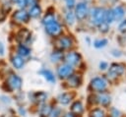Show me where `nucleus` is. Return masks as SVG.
Listing matches in <instances>:
<instances>
[{"label":"nucleus","instance_id":"nucleus-36","mask_svg":"<svg viewBox=\"0 0 126 117\" xmlns=\"http://www.w3.org/2000/svg\"><path fill=\"white\" fill-rule=\"evenodd\" d=\"M99 68H100V70H105L107 68V63L106 62H100L99 63Z\"/></svg>","mask_w":126,"mask_h":117},{"label":"nucleus","instance_id":"nucleus-27","mask_svg":"<svg viewBox=\"0 0 126 117\" xmlns=\"http://www.w3.org/2000/svg\"><path fill=\"white\" fill-rule=\"evenodd\" d=\"M90 117H105V113H104L103 110H101L99 108H96V109H94L91 112Z\"/></svg>","mask_w":126,"mask_h":117},{"label":"nucleus","instance_id":"nucleus-40","mask_svg":"<svg viewBox=\"0 0 126 117\" xmlns=\"http://www.w3.org/2000/svg\"><path fill=\"white\" fill-rule=\"evenodd\" d=\"M81 1H85V0H81Z\"/></svg>","mask_w":126,"mask_h":117},{"label":"nucleus","instance_id":"nucleus-10","mask_svg":"<svg viewBox=\"0 0 126 117\" xmlns=\"http://www.w3.org/2000/svg\"><path fill=\"white\" fill-rule=\"evenodd\" d=\"M57 74L59 76V78L61 79H66L68 77H70L72 74H73V68L72 66L68 65V64H64V65H61L58 70H57Z\"/></svg>","mask_w":126,"mask_h":117},{"label":"nucleus","instance_id":"nucleus-14","mask_svg":"<svg viewBox=\"0 0 126 117\" xmlns=\"http://www.w3.org/2000/svg\"><path fill=\"white\" fill-rule=\"evenodd\" d=\"M54 21H56V17H55L54 11H53V12L47 11V12L44 14V16H43L41 22H42L43 26H45V25H48V24H50V23H52V22H54Z\"/></svg>","mask_w":126,"mask_h":117},{"label":"nucleus","instance_id":"nucleus-5","mask_svg":"<svg viewBox=\"0 0 126 117\" xmlns=\"http://www.w3.org/2000/svg\"><path fill=\"white\" fill-rule=\"evenodd\" d=\"M56 47L60 50H64V49H68L70 47L73 46V39L70 36L67 35H63L60 36L56 39Z\"/></svg>","mask_w":126,"mask_h":117},{"label":"nucleus","instance_id":"nucleus-19","mask_svg":"<svg viewBox=\"0 0 126 117\" xmlns=\"http://www.w3.org/2000/svg\"><path fill=\"white\" fill-rule=\"evenodd\" d=\"M73 98V94L71 93H68V92H64L62 94H60L58 96V101L61 103V104H68Z\"/></svg>","mask_w":126,"mask_h":117},{"label":"nucleus","instance_id":"nucleus-17","mask_svg":"<svg viewBox=\"0 0 126 117\" xmlns=\"http://www.w3.org/2000/svg\"><path fill=\"white\" fill-rule=\"evenodd\" d=\"M65 21L69 26L74 25V23L76 21V16H75V13H74L73 10H69L68 9V11L65 14Z\"/></svg>","mask_w":126,"mask_h":117},{"label":"nucleus","instance_id":"nucleus-3","mask_svg":"<svg viewBox=\"0 0 126 117\" xmlns=\"http://www.w3.org/2000/svg\"><path fill=\"white\" fill-rule=\"evenodd\" d=\"M89 15L91 17V21L93 24L98 26L102 22H104V15H105V10L100 7H95L93 8L90 12Z\"/></svg>","mask_w":126,"mask_h":117},{"label":"nucleus","instance_id":"nucleus-33","mask_svg":"<svg viewBox=\"0 0 126 117\" xmlns=\"http://www.w3.org/2000/svg\"><path fill=\"white\" fill-rule=\"evenodd\" d=\"M119 30L121 32H126V20H123L120 24H119V27H118Z\"/></svg>","mask_w":126,"mask_h":117},{"label":"nucleus","instance_id":"nucleus-26","mask_svg":"<svg viewBox=\"0 0 126 117\" xmlns=\"http://www.w3.org/2000/svg\"><path fill=\"white\" fill-rule=\"evenodd\" d=\"M51 107L48 105V104H44L42 107H41V109H40V115L41 116H44V117H46V116H49V114L51 113Z\"/></svg>","mask_w":126,"mask_h":117},{"label":"nucleus","instance_id":"nucleus-20","mask_svg":"<svg viewBox=\"0 0 126 117\" xmlns=\"http://www.w3.org/2000/svg\"><path fill=\"white\" fill-rule=\"evenodd\" d=\"M69 79H68V84H69V86H71V87H74V88H76V87H79L80 86V84H81V78L79 77V76H77V75H71L70 77H68Z\"/></svg>","mask_w":126,"mask_h":117},{"label":"nucleus","instance_id":"nucleus-35","mask_svg":"<svg viewBox=\"0 0 126 117\" xmlns=\"http://www.w3.org/2000/svg\"><path fill=\"white\" fill-rule=\"evenodd\" d=\"M59 114H60V110L59 109H55L52 113H50V117H59Z\"/></svg>","mask_w":126,"mask_h":117},{"label":"nucleus","instance_id":"nucleus-24","mask_svg":"<svg viewBox=\"0 0 126 117\" xmlns=\"http://www.w3.org/2000/svg\"><path fill=\"white\" fill-rule=\"evenodd\" d=\"M114 20V14H113V10L112 9H108L105 10V15H104V22H106L107 24H111L113 23Z\"/></svg>","mask_w":126,"mask_h":117},{"label":"nucleus","instance_id":"nucleus-12","mask_svg":"<svg viewBox=\"0 0 126 117\" xmlns=\"http://www.w3.org/2000/svg\"><path fill=\"white\" fill-rule=\"evenodd\" d=\"M27 10H28V13H29L31 19H37L38 17H40V15L42 13V9H41V6L39 3L29 7Z\"/></svg>","mask_w":126,"mask_h":117},{"label":"nucleus","instance_id":"nucleus-11","mask_svg":"<svg viewBox=\"0 0 126 117\" xmlns=\"http://www.w3.org/2000/svg\"><path fill=\"white\" fill-rule=\"evenodd\" d=\"M7 83H8V85L10 86V88L12 89H19L22 87V79L19 76L14 75V74L9 76V78L7 80Z\"/></svg>","mask_w":126,"mask_h":117},{"label":"nucleus","instance_id":"nucleus-9","mask_svg":"<svg viewBox=\"0 0 126 117\" xmlns=\"http://www.w3.org/2000/svg\"><path fill=\"white\" fill-rule=\"evenodd\" d=\"M31 36H32V33L29 29H27L26 28H23L19 30V32L17 33V40L20 42V43H23V44H27L30 39H31Z\"/></svg>","mask_w":126,"mask_h":117},{"label":"nucleus","instance_id":"nucleus-28","mask_svg":"<svg viewBox=\"0 0 126 117\" xmlns=\"http://www.w3.org/2000/svg\"><path fill=\"white\" fill-rule=\"evenodd\" d=\"M107 44V40L102 38V39H96L94 41V46L95 48H101V47H104L105 45Z\"/></svg>","mask_w":126,"mask_h":117},{"label":"nucleus","instance_id":"nucleus-16","mask_svg":"<svg viewBox=\"0 0 126 117\" xmlns=\"http://www.w3.org/2000/svg\"><path fill=\"white\" fill-rule=\"evenodd\" d=\"M17 52H18V54H19L20 56H22V57H26V56H29V55H30L31 50H30V48H29L26 44L20 43L19 46H18Z\"/></svg>","mask_w":126,"mask_h":117},{"label":"nucleus","instance_id":"nucleus-30","mask_svg":"<svg viewBox=\"0 0 126 117\" xmlns=\"http://www.w3.org/2000/svg\"><path fill=\"white\" fill-rule=\"evenodd\" d=\"M98 29H99V31L105 33V32H107L109 30V26H108V24L106 22H102L101 24L98 25Z\"/></svg>","mask_w":126,"mask_h":117},{"label":"nucleus","instance_id":"nucleus-22","mask_svg":"<svg viewBox=\"0 0 126 117\" xmlns=\"http://www.w3.org/2000/svg\"><path fill=\"white\" fill-rule=\"evenodd\" d=\"M71 110L75 114H82L84 111V106L81 101H75L71 106Z\"/></svg>","mask_w":126,"mask_h":117},{"label":"nucleus","instance_id":"nucleus-15","mask_svg":"<svg viewBox=\"0 0 126 117\" xmlns=\"http://www.w3.org/2000/svg\"><path fill=\"white\" fill-rule=\"evenodd\" d=\"M113 10V14H114V20L115 21H120L123 19L124 15H125V10L121 7V6H117L115 7Z\"/></svg>","mask_w":126,"mask_h":117},{"label":"nucleus","instance_id":"nucleus-1","mask_svg":"<svg viewBox=\"0 0 126 117\" xmlns=\"http://www.w3.org/2000/svg\"><path fill=\"white\" fill-rule=\"evenodd\" d=\"M11 20L13 23L18 24V25H24V24H28L31 20L30 15L28 13L27 9H21L18 8L16 10H14L12 12L11 15Z\"/></svg>","mask_w":126,"mask_h":117},{"label":"nucleus","instance_id":"nucleus-8","mask_svg":"<svg viewBox=\"0 0 126 117\" xmlns=\"http://www.w3.org/2000/svg\"><path fill=\"white\" fill-rule=\"evenodd\" d=\"M64 59H65L66 64H68L70 66H75V65H78L80 63V61H81V55L78 52L71 51V52H68L64 56Z\"/></svg>","mask_w":126,"mask_h":117},{"label":"nucleus","instance_id":"nucleus-7","mask_svg":"<svg viewBox=\"0 0 126 117\" xmlns=\"http://www.w3.org/2000/svg\"><path fill=\"white\" fill-rule=\"evenodd\" d=\"M125 71V67L124 65L122 64H119V63H113L110 65V68H109V71H108V77L110 78H117L118 76L122 75Z\"/></svg>","mask_w":126,"mask_h":117},{"label":"nucleus","instance_id":"nucleus-34","mask_svg":"<svg viewBox=\"0 0 126 117\" xmlns=\"http://www.w3.org/2000/svg\"><path fill=\"white\" fill-rule=\"evenodd\" d=\"M38 3H39V0H28V8L31 7V6H32V5L38 4Z\"/></svg>","mask_w":126,"mask_h":117},{"label":"nucleus","instance_id":"nucleus-31","mask_svg":"<svg viewBox=\"0 0 126 117\" xmlns=\"http://www.w3.org/2000/svg\"><path fill=\"white\" fill-rule=\"evenodd\" d=\"M18 8L21 9H27L28 8V0H17L16 4Z\"/></svg>","mask_w":126,"mask_h":117},{"label":"nucleus","instance_id":"nucleus-2","mask_svg":"<svg viewBox=\"0 0 126 117\" xmlns=\"http://www.w3.org/2000/svg\"><path fill=\"white\" fill-rule=\"evenodd\" d=\"M76 19L79 21H83L87 18V16L89 15V7H88V3L86 1H80L78 3H76L74 9H73Z\"/></svg>","mask_w":126,"mask_h":117},{"label":"nucleus","instance_id":"nucleus-21","mask_svg":"<svg viewBox=\"0 0 126 117\" xmlns=\"http://www.w3.org/2000/svg\"><path fill=\"white\" fill-rule=\"evenodd\" d=\"M97 101L102 105V106H108L110 103V96L106 93H101L97 96Z\"/></svg>","mask_w":126,"mask_h":117},{"label":"nucleus","instance_id":"nucleus-37","mask_svg":"<svg viewBox=\"0 0 126 117\" xmlns=\"http://www.w3.org/2000/svg\"><path fill=\"white\" fill-rule=\"evenodd\" d=\"M111 54H112L113 56H115V57H119V56H121V53H120L119 50H112Z\"/></svg>","mask_w":126,"mask_h":117},{"label":"nucleus","instance_id":"nucleus-32","mask_svg":"<svg viewBox=\"0 0 126 117\" xmlns=\"http://www.w3.org/2000/svg\"><path fill=\"white\" fill-rule=\"evenodd\" d=\"M64 2L66 5V8L69 10H73L76 5V0H64Z\"/></svg>","mask_w":126,"mask_h":117},{"label":"nucleus","instance_id":"nucleus-13","mask_svg":"<svg viewBox=\"0 0 126 117\" xmlns=\"http://www.w3.org/2000/svg\"><path fill=\"white\" fill-rule=\"evenodd\" d=\"M12 64L13 66L16 68V69H22L25 65V60H24V57L20 56L19 54L18 55H14L12 57Z\"/></svg>","mask_w":126,"mask_h":117},{"label":"nucleus","instance_id":"nucleus-38","mask_svg":"<svg viewBox=\"0 0 126 117\" xmlns=\"http://www.w3.org/2000/svg\"><path fill=\"white\" fill-rule=\"evenodd\" d=\"M4 50H5L4 44H3L2 42H0V55H3V54H4Z\"/></svg>","mask_w":126,"mask_h":117},{"label":"nucleus","instance_id":"nucleus-4","mask_svg":"<svg viewBox=\"0 0 126 117\" xmlns=\"http://www.w3.org/2000/svg\"><path fill=\"white\" fill-rule=\"evenodd\" d=\"M44 29H45V32L52 36V37H57V36H60L62 31H63V29H62V26L57 22V21H54L48 25H45L44 26Z\"/></svg>","mask_w":126,"mask_h":117},{"label":"nucleus","instance_id":"nucleus-39","mask_svg":"<svg viewBox=\"0 0 126 117\" xmlns=\"http://www.w3.org/2000/svg\"><path fill=\"white\" fill-rule=\"evenodd\" d=\"M64 117H74V115H73V113H67L64 115Z\"/></svg>","mask_w":126,"mask_h":117},{"label":"nucleus","instance_id":"nucleus-18","mask_svg":"<svg viewBox=\"0 0 126 117\" xmlns=\"http://www.w3.org/2000/svg\"><path fill=\"white\" fill-rule=\"evenodd\" d=\"M63 58H64V55H63L62 50H60V49H57V50L53 51V52L51 53V55H50V59H51V61L54 62V63L61 61Z\"/></svg>","mask_w":126,"mask_h":117},{"label":"nucleus","instance_id":"nucleus-23","mask_svg":"<svg viewBox=\"0 0 126 117\" xmlns=\"http://www.w3.org/2000/svg\"><path fill=\"white\" fill-rule=\"evenodd\" d=\"M0 7L3 9V11L8 15L12 10H13V4L8 1V0H3L1 3H0Z\"/></svg>","mask_w":126,"mask_h":117},{"label":"nucleus","instance_id":"nucleus-6","mask_svg":"<svg viewBox=\"0 0 126 117\" xmlns=\"http://www.w3.org/2000/svg\"><path fill=\"white\" fill-rule=\"evenodd\" d=\"M91 88L95 90V91H103L106 87H107V83L103 78L100 77H95L91 81Z\"/></svg>","mask_w":126,"mask_h":117},{"label":"nucleus","instance_id":"nucleus-29","mask_svg":"<svg viewBox=\"0 0 126 117\" xmlns=\"http://www.w3.org/2000/svg\"><path fill=\"white\" fill-rule=\"evenodd\" d=\"M34 96H35L34 99H36L38 102H43V101L46 99L47 94L44 93V92H42V91H40V92H38V93H35Z\"/></svg>","mask_w":126,"mask_h":117},{"label":"nucleus","instance_id":"nucleus-25","mask_svg":"<svg viewBox=\"0 0 126 117\" xmlns=\"http://www.w3.org/2000/svg\"><path fill=\"white\" fill-rule=\"evenodd\" d=\"M41 75L46 79V81L50 82V83H54L55 82V77L54 75L52 74V72H50L49 70H42L41 72Z\"/></svg>","mask_w":126,"mask_h":117}]
</instances>
